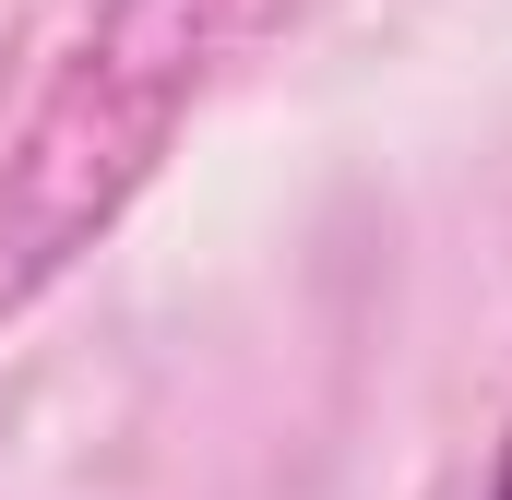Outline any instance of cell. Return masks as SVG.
Instances as JSON below:
<instances>
[{"label":"cell","instance_id":"1","mask_svg":"<svg viewBox=\"0 0 512 500\" xmlns=\"http://www.w3.org/2000/svg\"><path fill=\"white\" fill-rule=\"evenodd\" d=\"M286 12L298 0H108L84 24V48L60 60V84L0 155V322L48 298L143 203V179L251 72V48Z\"/></svg>","mask_w":512,"mask_h":500},{"label":"cell","instance_id":"2","mask_svg":"<svg viewBox=\"0 0 512 500\" xmlns=\"http://www.w3.org/2000/svg\"><path fill=\"white\" fill-rule=\"evenodd\" d=\"M489 500H512V441H501V477H489Z\"/></svg>","mask_w":512,"mask_h":500}]
</instances>
